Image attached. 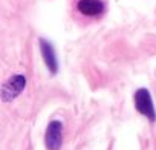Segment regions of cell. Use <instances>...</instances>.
Wrapping results in <instances>:
<instances>
[{"label": "cell", "instance_id": "cell-5", "mask_svg": "<svg viewBox=\"0 0 156 150\" xmlns=\"http://www.w3.org/2000/svg\"><path fill=\"white\" fill-rule=\"evenodd\" d=\"M76 8L83 16L97 17V16L103 14L104 3L101 2V0H80V2L76 3Z\"/></svg>", "mask_w": 156, "mask_h": 150}, {"label": "cell", "instance_id": "cell-2", "mask_svg": "<svg viewBox=\"0 0 156 150\" xmlns=\"http://www.w3.org/2000/svg\"><path fill=\"white\" fill-rule=\"evenodd\" d=\"M135 107L136 110L147 116L150 121H154L156 120V112H154V104H153V100H151V95L148 92V89L145 88H141L135 92Z\"/></svg>", "mask_w": 156, "mask_h": 150}, {"label": "cell", "instance_id": "cell-1", "mask_svg": "<svg viewBox=\"0 0 156 150\" xmlns=\"http://www.w3.org/2000/svg\"><path fill=\"white\" fill-rule=\"evenodd\" d=\"M25 88H26V77L22 73H16L3 83L2 89H0V98L3 103H9L16 100L23 92Z\"/></svg>", "mask_w": 156, "mask_h": 150}, {"label": "cell", "instance_id": "cell-3", "mask_svg": "<svg viewBox=\"0 0 156 150\" xmlns=\"http://www.w3.org/2000/svg\"><path fill=\"white\" fill-rule=\"evenodd\" d=\"M63 144V124L61 121H51L44 133V145L48 150H60Z\"/></svg>", "mask_w": 156, "mask_h": 150}, {"label": "cell", "instance_id": "cell-4", "mask_svg": "<svg viewBox=\"0 0 156 150\" xmlns=\"http://www.w3.org/2000/svg\"><path fill=\"white\" fill-rule=\"evenodd\" d=\"M38 45H40V52H41V57H43L46 67L49 69V72L52 75H55L58 72V60H57V54H55L54 46L44 38H40Z\"/></svg>", "mask_w": 156, "mask_h": 150}]
</instances>
